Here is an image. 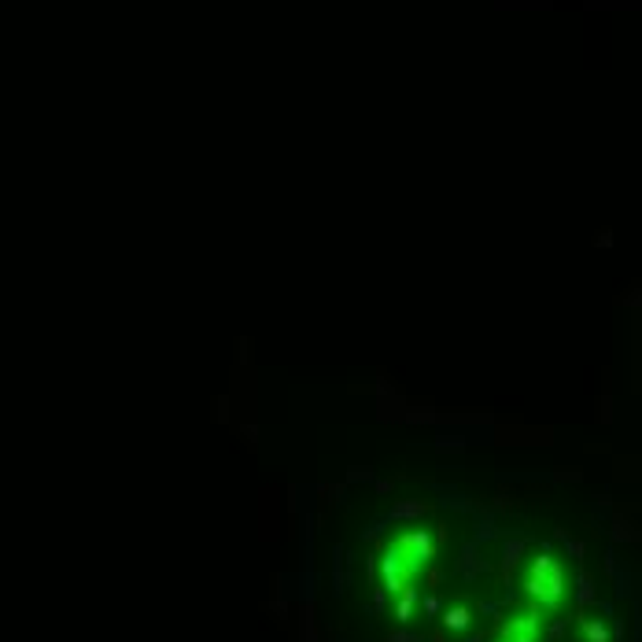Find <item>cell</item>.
Here are the masks:
<instances>
[{"instance_id":"7a4b0ae2","label":"cell","mask_w":642,"mask_h":642,"mask_svg":"<svg viewBox=\"0 0 642 642\" xmlns=\"http://www.w3.org/2000/svg\"><path fill=\"white\" fill-rule=\"evenodd\" d=\"M380 572H384V591H388V595H399L402 587L413 584V572L406 569V561L399 558V550H395V547H388L380 554Z\"/></svg>"},{"instance_id":"3957f363","label":"cell","mask_w":642,"mask_h":642,"mask_svg":"<svg viewBox=\"0 0 642 642\" xmlns=\"http://www.w3.org/2000/svg\"><path fill=\"white\" fill-rule=\"evenodd\" d=\"M531 598L539 601V609H558L561 606V598H565V569H561L558 561L550 565V572L542 576V584Z\"/></svg>"},{"instance_id":"ac0fdd59","label":"cell","mask_w":642,"mask_h":642,"mask_svg":"<svg viewBox=\"0 0 642 642\" xmlns=\"http://www.w3.org/2000/svg\"><path fill=\"white\" fill-rule=\"evenodd\" d=\"M347 480H369V469H351Z\"/></svg>"},{"instance_id":"ffe728a7","label":"cell","mask_w":642,"mask_h":642,"mask_svg":"<svg viewBox=\"0 0 642 642\" xmlns=\"http://www.w3.org/2000/svg\"><path fill=\"white\" fill-rule=\"evenodd\" d=\"M432 642H447V639H443V635H436V639H432Z\"/></svg>"},{"instance_id":"d6986e66","label":"cell","mask_w":642,"mask_h":642,"mask_svg":"<svg viewBox=\"0 0 642 642\" xmlns=\"http://www.w3.org/2000/svg\"><path fill=\"white\" fill-rule=\"evenodd\" d=\"M483 639H488V635H472V639H466V642H483Z\"/></svg>"},{"instance_id":"277c9868","label":"cell","mask_w":642,"mask_h":642,"mask_svg":"<svg viewBox=\"0 0 642 642\" xmlns=\"http://www.w3.org/2000/svg\"><path fill=\"white\" fill-rule=\"evenodd\" d=\"M502 642H539V609H528V613L513 617L502 628Z\"/></svg>"},{"instance_id":"9c48e42d","label":"cell","mask_w":642,"mask_h":642,"mask_svg":"<svg viewBox=\"0 0 642 642\" xmlns=\"http://www.w3.org/2000/svg\"><path fill=\"white\" fill-rule=\"evenodd\" d=\"M413 606H417V591H413V584L410 587H402L399 591V601H395V620H413Z\"/></svg>"},{"instance_id":"ba28073f","label":"cell","mask_w":642,"mask_h":642,"mask_svg":"<svg viewBox=\"0 0 642 642\" xmlns=\"http://www.w3.org/2000/svg\"><path fill=\"white\" fill-rule=\"evenodd\" d=\"M472 624V613L466 606H450V609H443V628L447 631H466Z\"/></svg>"},{"instance_id":"5bb4252c","label":"cell","mask_w":642,"mask_h":642,"mask_svg":"<svg viewBox=\"0 0 642 642\" xmlns=\"http://www.w3.org/2000/svg\"><path fill=\"white\" fill-rule=\"evenodd\" d=\"M388 642H421V635L417 631H391Z\"/></svg>"},{"instance_id":"8992f818","label":"cell","mask_w":642,"mask_h":642,"mask_svg":"<svg viewBox=\"0 0 642 642\" xmlns=\"http://www.w3.org/2000/svg\"><path fill=\"white\" fill-rule=\"evenodd\" d=\"M525 547H528V539H525V536L506 539V550H502V580H509V576H513V569L520 565V554H525Z\"/></svg>"},{"instance_id":"52a82bcc","label":"cell","mask_w":642,"mask_h":642,"mask_svg":"<svg viewBox=\"0 0 642 642\" xmlns=\"http://www.w3.org/2000/svg\"><path fill=\"white\" fill-rule=\"evenodd\" d=\"M595 601H598V580L584 569V572L576 576V606L587 609V606H595Z\"/></svg>"},{"instance_id":"4fadbf2b","label":"cell","mask_w":642,"mask_h":642,"mask_svg":"<svg viewBox=\"0 0 642 642\" xmlns=\"http://www.w3.org/2000/svg\"><path fill=\"white\" fill-rule=\"evenodd\" d=\"M561 539H565V547H569V554H572V558H576V561H580V558H584V554H587V547H584V542H580V539H569V536H561Z\"/></svg>"},{"instance_id":"30bf717a","label":"cell","mask_w":642,"mask_h":642,"mask_svg":"<svg viewBox=\"0 0 642 642\" xmlns=\"http://www.w3.org/2000/svg\"><path fill=\"white\" fill-rule=\"evenodd\" d=\"M424 513H428L424 502H395L391 513H388V520H413V517H424Z\"/></svg>"},{"instance_id":"2e32d148","label":"cell","mask_w":642,"mask_h":642,"mask_svg":"<svg viewBox=\"0 0 642 642\" xmlns=\"http://www.w3.org/2000/svg\"><path fill=\"white\" fill-rule=\"evenodd\" d=\"M613 528H617V531H613L617 539H635V536H639V531H631V525H624V520H617Z\"/></svg>"},{"instance_id":"7c38bea8","label":"cell","mask_w":642,"mask_h":642,"mask_svg":"<svg viewBox=\"0 0 642 642\" xmlns=\"http://www.w3.org/2000/svg\"><path fill=\"white\" fill-rule=\"evenodd\" d=\"M569 631V617H558L554 624L547 628V642H561V635Z\"/></svg>"},{"instance_id":"8fae6325","label":"cell","mask_w":642,"mask_h":642,"mask_svg":"<svg viewBox=\"0 0 642 642\" xmlns=\"http://www.w3.org/2000/svg\"><path fill=\"white\" fill-rule=\"evenodd\" d=\"M584 635L587 642H609V628L601 620H584Z\"/></svg>"},{"instance_id":"e0dca14e","label":"cell","mask_w":642,"mask_h":642,"mask_svg":"<svg viewBox=\"0 0 642 642\" xmlns=\"http://www.w3.org/2000/svg\"><path fill=\"white\" fill-rule=\"evenodd\" d=\"M439 609H443V606H439V598H436V595H428V598H424V613H428V617H436Z\"/></svg>"},{"instance_id":"9a60e30c","label":"cell","mask_w":642,"mask_h":642,"mask_svg":"<svg viewBox=\"0 0 642 642\" xmlns=\"http://www.w3.org/2000/svg\"><path fill=\"white\" fill-rule=\"evenodd\" d=\"M384 601H388V591L377 587V591H373V613H384Z\"/></svg>"},{"instance_id":"5b68a950","label":"cell","mask_w":642,"mask_h":642,"mask_svg":"<svg viewBox=\"0 0 642 642\" xmlns=\"http://www.w3.org/2000/svg\"><path fill=\"white\" fill-rule=\"evenodd\" d=\"M454 572H458L461 580H477V576H483V572H488V561H483L480 554H477V542H466V547H461V558L454 561Z\"/></svg>"},{"instance_id":"6da1fadb","label":"cell","mask_w":642,"mask_h":642,"mask_svg":"<svg viewBox=\"0 0 642 642\" xmlns=\"http://www.w3.org/2000/svg\"><path fill=\"white\" fill-rule=\"evenodd\" d=\"M395 550H399V558L406 561V569L417 576L421 565H428L432 558H436V542H432L428 531H402L399 539H395Z\"/></svg>"}]
</instances>
